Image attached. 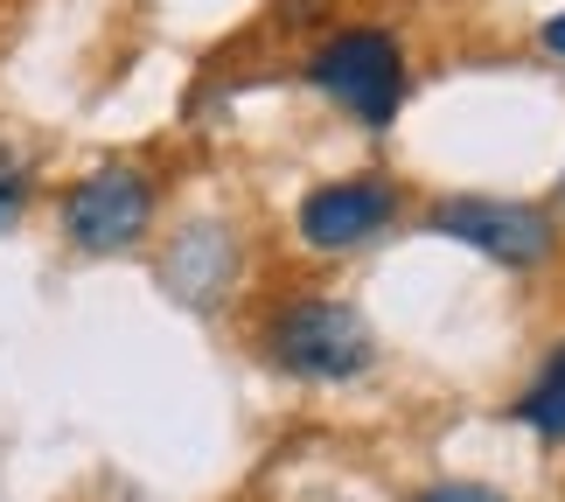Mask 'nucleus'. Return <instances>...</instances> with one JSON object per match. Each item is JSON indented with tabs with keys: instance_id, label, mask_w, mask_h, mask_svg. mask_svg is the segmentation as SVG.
<instances>
[{
	"instance_id": "6e6552de",
	"label": "nucleus",
	"mask_w": 565,
	"mask_h": 502,
	"mask_svg": "<svg viewBox=\"0 0 565 502\" xmlns=\"http://www.w3.org/2000/svg\"><path fill=\"white\" fill-rule=\"evenodd\" d=\"M412 502H503V495L482 489V482H433V489H419Z\"/></svg>"
},
{
	"instance_id": "39448f33",
	"label": "nucleus",
	"mask_w": 565,
	"mask_h": 502,
	"mask_svg": "<svg viewBox=\"0 0 565 502\" xmlns=\"http://www.w3.org/2000/svg\"><path fill=\"white\" fill-rule=\"evenodd\" d=\"M391 210H398V189H391L384 174L329 182V189H315L308 203H300V237H308L315 252H342V245H356V237H371Z\"/></svg>"
},
{
	"instance_id": "f03ea898",
	"label": "nucleus",
	"mask_w": 565,
	"mask_h": 502,
	"mask_svg": "<svg viewBox=\"0 0 565 502\" xmlns=\"http://www.w3.org/2000/svg\"><path fill=\"white\" fill-rule=\"evenodd\" d=\"M308 77L335 105H350L356 119H371V126H384L391 113H398V98H405V56H398V42H391L384 29H342V35H329L315 50Z\"/></svg>"
},
{
	"instance_id": "0eeeda50",
	"label": "nucleus",
	"mask_w": 565,
	"mask_h": 502,
	"mask_svg": "<svg viewBox=\"0 0 565 502\" xmlns=\"http://www.w3.org/2000/svg\"><path fill=\"white\" fill-rule=\"evenodd\" d=\"M21 210H29V168H21L8 147H0V231H8Z\"/></svg>"
},
{
	"instance_id": "423d86ee",
	"label": "nucleus",
	"mask_w": 565,
	"mask_h": 502,
	"mask_svg": "<svg viewBox=\"0 0 565 502\" xmlns=\"http://www.w3.org/2000/svg\"><path fill=\"white\" fill-rule=\"evenodd\" d=\"M516 419H524L531 432H545V440H565V349L537 370V384L516 398Z\"/></svg>"
},
{
	"instance_id": "20e7f679",
	"label": "nucleus",
	"mask_w": 565,
	"mask_h": 502,
	"mask_svg": "<svg viewBox=\"0 0 565 502\" xmlns=\"http://www.w3.org/2000/svg\"><path fill=\"white\" fill-rule=\"evenodd\" d=\"M154 216V182L140 168H98L63 195V237L77 252H126Z\"/></svg>"
},
{
	"instance_id": "f257e3e1",
	"label": "nucleus",
	"mask_w": 565,
	"mask_h": 502,
	"mask_svg": "<svg viewBox=\"0 0 565 502\" xmlns=\"http://www.w3.org/2000/svg\"><path fill=\"white\" fill-rule=\"evenodd\" d=\"M371 349L377 342H371V329H363L356 308L315 300V293L287 300V308L273 314V329H266V356L279 370H294V377H321V384L356 377V370L371 363Z\"/></svg>"
},
{
	"instance_id": "7ed1b4c3",
	"label": "nucleus",
	"mask_w": 565,
	"mask_h": 502,
	"mask_svg": "<svg viewBox=\"0 0 565 502\" xmlns=\"http://www.w3.org/2000/svg\"><path fill=\"white\" fill-rule=\"evenodd\" d=\"M426 231L495 258V266H537L552 252V216L531 210V203H495V195H447L426 216Z\"/></svg>"
},
{
	"instance_id": "1a4fd4ad",
	"label": "nucleus",
	"mask_w": 565,
	"mask_h": 502,
	"mask_svg": "<svg viewBox=\"0 0 565 502\" xmlns=\"http://www.w3.org/2000/svg\"><path fill=\"white\" fill-rule=\"evenodd\" d=\"M545 50H558V56H565V14H552V21H545Z\"/></svg>"
}]
</instances>
